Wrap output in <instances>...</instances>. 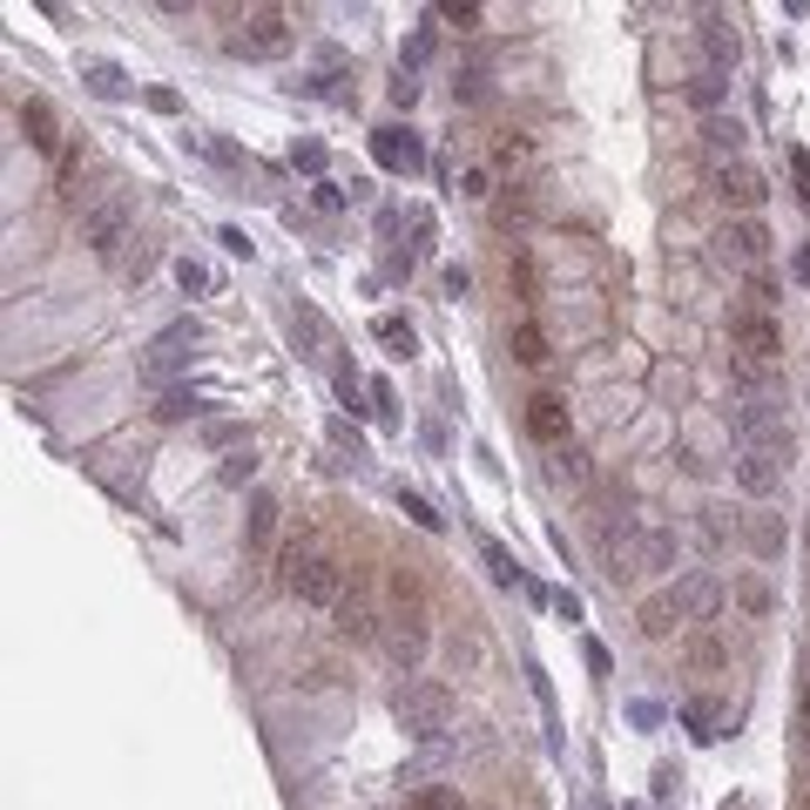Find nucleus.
Segmentation results:
<instances>
[{"instance_id":"1","label":"nucleus","mask_w":810,"mask_h":810,"mask_svg":"<svg viewBox=\"0 0 810 810\" xmlns=\"http://www.w3.org/2000/svg\"><path fill=\"white\" fill-rule=\"evenodd\" d=\"M716 601H722V581H716V575H702V567H689L682 581H669L662 595H648V601L635 608V621H641V635H648V641H662V635H676L682 621H709V615H716Z\"/></svg>"},{"instance_id":"2","label":"nucleus","mask_w":810,"mask_h":810,"mask_svg":"<svg viewBox=\"0 0 810 810\" xmlns=\"http://www.w3.org/2000/svg\"><path fill=\"white\" fill-rule=\"evenodd\" d=\"M676 567V534L669 527H628L608 540V581L615 588H635V581H656Z\"/></svg>"},{"instance_id":"3","label":"nucleus","mask_w":810,"mask_h":810,"mask_svg":"<svg viewBox=\"0 0 810 810\" xmlns=\"http://www.w3.org/2000/svg\"><path fill=\"white\" fill-rule=\"evenodd\" d=\"M277 581L304 601V608H338L345 601V567L332 560V554H324V547H284L277 554Z\"/></svg>"},{"instance_id":"4","label":"nucleus","mask_w":810,"mask_h":810,"mask_svg":"<svg viewBox=\"0 0 810 810\" xmlns=\"http://www.w3.org/2000/svg\"><path fill=\"white\" fill-rule=\"evenodd\" d=\"M392 716H398V729L405 737H419V743H433V737H446L453 729V716H459V696L446 689V682H398V696H392Z\"/></svg>"},{"instance_id":"5","label":"nucleus","mask_w":810,"mask_h":810,"mask_svg":"<svg viewBox=\"0 0 810 810\" xmlns=\"http://www.w3.org/2000/svg\"><path fill=\"white\" fill-rule=\"evenodd\" d=\"M291 41H297V28H291L284 8H251V14H236L230 34H223V48L243 54V61H277V54H291Z\"/></svg>"},{"instance_id":"6","label":"nucleus","mask_w":810,"mask_h":810,"mask_svg":"<svg viewBox=\"0 0 810 810\" xmlns=\"http://www.w3.org/2000/svg\"><path fill=\"white\" fill-rule=\"evenodd\" d=\"M709 257H716L722 271H750V277H757V271L770 264V230H763L757 216H729V223L709 236Z\"/></svg>"},{"instance_id":"7","label":"nucleus","mask_w":810,"mask_h":810,"mask_svg":"<svg viewBox=\"0 0 810 810\" xmlns=\"http://www.w3.org/2000/svg\"><path fill=\"white\" fill-rule=\"evenodd\" d=\"M378 648H385V662L413 676L426 662V648H433V628H426V608H392L385 628H378Z\"/></svg>"},{"instance_id":"8","label":"nucleus","mask_w":810,"mask_h":810,"mask_svg":"<svg viewBox=\"0 0 810 810\" xmlns=\"http://www.w3.org/2000/svg\"><path fill=\"white\" fill-rule=\"evenodd\" d=\"M129 216H135V196H129V190L102 196L95 210H81V243H89V251H102V257H122V243H135V236H129Z\"/></svg>"},{"instance_id":"9","label":"nucleus","mask_w":810,"mask_h":810,"mask_svg":"<svg viewBox=\"0 0 810 810\" xmlns=\"http://www.w3.org/2000/svg\"><path fill=\"white\" fill-rule=\"evenodd\" d=\"M709 190H716L722 210H737V216H750V210L770 196V183L750 170V162H716V170H709Z\"/></svg>"},{"instance_id":"10","label":"nucleus","mask_w":810,"mask_h":810,"mask_svg":"<svg viewBox=\"0 0 810 810\" xmlns=\"http://www.w3.org/2000/svg\"><path fill=\"white\" fill-rule=\"evenodd\" d=\"M737 439H743V453H777V459H790V433H783V413H777V405H737Z\"/></svg>"},{"instance_id":"11","label":"nucleus","mask_w":810,"mask_h":810,"mask_svg":"<svg viewBox=\"0 0 810 810\" xmlns=\"http://www.w3.org/2000/svg\"><path fill=\"white\" fill-rule=\"evenodd\" d=\"M729 338H737V352H743L750 365H770V358L783 352V332H777L770 311H743L737 324H729Z\"/></svg>"},{"instance_id":"12","label":"nucleus","mask_w":810,"mask_h":810,"mask_svg":"<svg viewBox=\"0 0 810 810\" xmlns=\"http://www.w3.org/2000/svg\"><path fill=\"white\" fill-rule=\"evenodd\" d=\"M372 162H378V170H392V176H405V170H419V162H426V149H419L413 129L385 122V129H372Z\"/></svg>"},{"instance_id":"13","label":"nucleus","mask_w":810,"mask_h":810,"mask_svg":"<svg viewBox=\"0 0 810 810\" xmlns=\"http://www.w3.org/2000/svg\"><path fill=\"white\" fill-rule=\"evenodd\" d=\"M527 439L547 446V453L567 446V398H560V392H534V398H527Z\"/></svg>"},{"instance_id":"14","label":"nucleus","mask_w":810,"mask_h":810,"mask_svg":"<svg viewBox=\"0 0 810 810\" xmlns=\"http://www.w3.org/2000/svg\"><path fill=\"white\" fill-rule=\"evenodd\" d=\"M729 473H737V486H743L750 500H770L777 486H783V459H777V453H743Z\"/></svg>"},{"instance_id":"15","label":"nucleus","mask_w":810,"mask_h":810,"mask_svg":"<svg viewBox=\"0 0 810 810\" xmlns=\"http://www.w3.org/2000/svg\"><path fill=\"white\" fill-rule=\"evenodd\" d=\"M696 48H702L709 74H716V68H729V61H737V48H743V41H737V28H729L722 14H709V21H702V34H696Z\"/></svg>"},{"instance_id":"16","label":"nucleus","mask_w":810,"mask_h":810,"mask_svg":"<svg viewBox=\"0 0 810 810\" xmlns=\"http://www.w3.org/2000/svg\"><path fill=\"white\" fill-rule=\"evenodd\" d=\"M21 135H28L41 155H61V122H54L48 102H21Z\"/></svg>"},{"instance_id":"17","label":"nucleus","mask_w":810,"mask_h":810,"mask_svg":"<svg viewBox=\"0 0 810 810\" xmlns=\"http://www.w3.org/2000/svg\"><path fill=\"white\" fill-rule=\"evenodd\" d=\"M291 338L304 345V358H332V324H324L311 304H297V311H291Z\"/></svg>"},{"instance_id":"18","label":"nucleus","mask_w":810,"mask_h":810,"mask_svg":"<svg viewBox=\"0 0 810 810\" xmlns=\"http://www.w3.org/2000/svg\"><path fill=\"white\" fill-rule=\"evenodd\" d=\"M507 352H514V365H527V372H540V365L554 358V352H547V332H540L534 317H520L514 332H507Z\"/></svg>"},{"instance_id":"19","label":"nucleus","mask_w":810,"mask_h":810,"mask_svg":"<svg viewBox=\"0 0 810 810\" xmlns=\"http://www.w3.org/2000/svg\"><path fill=\"white\" fill-rule=\"evenodd\" d=\"M702 142H709L716 162H743V122L737 115H709L702 122Z\"/></svg>"},{"instance_id":"20","label":"nucleus","mask_w":810,"mask_h":810,"mask_svg":"<svg viewBox=\"0 0 810 810\" xmlns=\"http://www.w3.org/2000/svg\"><path fill=\"white\" fill-rule=\"evenodd\" d=\"M743 540H750V554L777 560V554H783V540H790V534H783V514H750V520H743Z\"/></svg>"},{"instance_id":"21","label":"nucleus","mask_w":810,"mask_h":810,"mask_svg":"<svg viewBox=\"0 0 810 810\" xmlns=\"http://www.w3.org/2000/svg\"><path fill=\"white\" fill-rule=\"evenodd\" d=\"M271 540H277V500H271V494H251V554L264 560Z\"/></svg>"},{"instance_id":"22","label":"nucleus","mask_w":810,"mask_h":810,"mask_svg":"<svg viewBox=\"0 0 810 810\" xmlns=\"http://www.w3.org/2000/svg\"><path fill=\"white\" fill-rule=\"evenodd\" d=\"M190 345H196V324H190V317H183V324H170V332L155 338V358H149V372H170V365H176Z\"/></svg>"},{"instance_id":"23","label":"nucleus","mask_w":810,"mask_h":810,"mask_svg":"<svg viewBox=\"0 0 810 810\" xmlns=\"http://www.w3.org/2000/svg\"><path fill=\"white\" fill-rule=\"evenodd\" d=\"M372 332H378V345H392L398 358H413V345H419V338H413V324H405L398 311H378V317H372Z\"/></svg>"},{"instance_id":"24","label":"nucleus","mask_w":810,"mask_h":810,"mask_svg":"<svg viewBox=\"0 0 810 810\" xmlns=\"http://www.w3.org/2000/svg\"><path fill=\"white\" fill-rule=\"evenodd\" d=\"M682 656H689V669H696V676H716V669L729 662V648H722V635H696Z\"/></svg>"},{"instance_id":"25","label":"nucleus","mask_w":810,"mask_h":810,"mask_svg":"<svg viewBox=\"0 0 810 810\" xmlns=\"http://www.w3.org/2000/svg\"><path fill=\"white\" fill-rule=\"evenodd\" d=\"M405 810H459V790L453 783H419L413 797H405Z\"/></svg>"},{"instance_id":"26","label":"nucleus","mask_w":810,"mask_h":810,"mask_svg":"<svg viewBox=\"0 0 810 810\" xmlns=\"http://www.w3.org/2000/svg\"><path fill=\"white\" fill-rule=\"evenodd\" d=\"M554 479H560V486H581V479H588V453H581V446H560V453H554Z\"/></svg>"},{"instance_id":"27","label":"nucleus","mask_w":810,"mask_h":810,"mask_svg":"<svg viewBox=\"0 0 810 810\" xmlns=\"http://www.w3.org/2000/svg\"><path fill=\"white\" fill-rule=\"evenodd\" d=\"M89 89H95V95H109V102H115V95H122V89H129V74H122V68H109V61H89Z\"/></svg>"},{"instance_id":"28","label":"nucleus","mask_w":810,"mask_h":810,"mask_svg":"<svg viewBox=\"0 0 810 810\" xmlns=\"http://www.w3.org/2000/svg\"><path fill=\"white\" fill-rule=\"evenodd\" d=\"M486 567H494V581H500V588H514V581H520V560H514L500 540H486Z\"/></svg>"},{"instance_id":"29","label":"nucleus","mask_w":810,"mask_h":810,"mask_svg":"<svg viewBox=\"0 0 810 810\" xmlns=\"http://www.w3.org/2000/svg\"><path fill=\"white\" fill-rule=\"evenodd\" d=\"M507 284H514V297H534V257L527 251L507 257Z\"/></svg>"},{"instance_id":"30","label":"nucleus","mask_w":810,"mask_h":810,"mask_svg":"<svg viewBox=\"0 0 810 810\" xmlns=\"http://www.w3.org/2000/svg\"><path fill=\"white\" fill-rule=\"evenodd\" d=\"M190 413H196V398H190V392H170V398L155 405V419H162V426H176V419H190Z\"/></svg>"},{"instance_id":"31","label":"nucleus","mask_w":810,"mask_h":810,"mask_svg":"<svg viewBox=\"0 0 810 810\" xmlns=\"http://www.w3.org/2000/svg\"><path fill=\"white\" fill-rule=\"evenodd\" d=\"M149 271H155V251H149V243H135V251L122 257V277H129V284H142Z\"/></svg>"},{"instance_id":"32","label":"nucleus","mask_w":810,"mask_h":810,"mask_svg":"<svg viewBox=\"0 0 810 810\" xmlns=\"http://www.w3.org/2000/svg\"><path fill=\"white\" fill-rule=\"evenodd\" d=\"M737 601H743V615H763V608H770V588H763V581L750 575V581L737 588Z\"/></svg>"},{"instance_id":"33","label":"nucleus","mask_w":810,"mask_h":810,"mask_svg":"<svg viewBox=\"0 0 810 810\" xmlns=\"http://www.w3.org/2000/svg\"><path fill=\"white\" fill-rule=\"evenodd\" d=\"M716 95H722V74H696V81H689V102H696V109H709Z\"/></svg>"},{"instance_id":"34","label":"nucleus","mask_w":810,"mask_h":810,"mask_svg":"<svg viewBox=\"0 0 810 810\" xmlns=\"http://www.w3.org/2000/svg\"><path fill=\"white\" fill-rule=\"evenodd\" d=\"M176 284H183V291H210V271H203L196 257H183V264H176Z\"/></svg>"},{"instance_id":"35","label":"nucleus","mask_w":810,"mask_h":810,"mask_svg":"<svg viewBox=\"0 0 810 810\" xmlns=\"http://www.w3.org/2000/svg\"><path fill=\"white\" fill-rule=\"evenodd\" d=\"M453 95H459V102H479V95H486V74H479V68H466V74L453 81Z\"/></svg>"},{"instance_id":"36","label":"nucleus","mask_w":810,"mask_h":810,"mask_svg":"<svg viewBox=\"0 0 810 810\" xmlns=\"http://www.w3.org/2000/svg\"><path fill=\"white\" fill-rule=\"evenodd\" d=\"M257 473V459H251V446H236L230 459H223V479H251Z\"/></svg>"},{"instance_id":"37","label":"nucleus","mask_w":810,"mask_h":810,"mask_svg":"<svg viewBox=\"0 0 810 810\" xmlns=\"http://www.w3.org/2000/svg\"><path fill=\"white\" fill-rule=\"evenodd\" d=\"M142 102H149V109H155V115H176V109H183V95H176V89H149V95H142Z\"/></svg>"},{"instance_id":"38","label":"nucleus","mask_w":810,"mask_h":810,"mask_svg":"<svg viewBox=\"0 0 810 810\" xmlns=\"http://www.w3.org/2000/svg\"><path fill=\"white\" fill-rule=\"evenodd\" d=\"M433 41H439V34H433V28H419V34H413V48H405V68H419V61L433 54Z\"/></svg>"},{"instance_id":"39","label":"nucleus","mask_w":810,"mask_h":810,"mask_svg":"<svg viewBox=\"0 0 810 810\" xmlns=\"http://www.w3.org/2000/svg\"><path fill=\"white\" fill-rule=\"evenodd\" d=\"M311 203H317V210H345V190H338V183H317Z\"/></svg>"},{"instance_id":"40","label":"nucleus","mask_w":810,"mask_h":810,"mask_svg":"<svg viewBox=\"0 0 810 810\" xmlns=\"http://www.w3.org/2000/svg\"><path fill=\"white\" fill-rule=\"evenodd\" d=\"M392 102H398V109H413V102H419V81H413V74H398V81H392Z\"/></svg>"},{"instance_id":"41","label":"nucleus","mask_w":810,"mask_h":810,"mask_svg":"<svg viewBox=\"0 0 810 810\" xmlns=\"http://www.w3.org/2000/svg\"><path fill=\"white\" fill-rule=\"evenodd\" d=\"M398 500H405V514H413V520H419V527H439V514H433V507H426V500H419V494H398Z\"/></svg>"},{"instance_id":"42","label":"nucleus","mask_w":810,"mask_h":810,"mask_svg":"<svg viewBox=\"0 0 810 810\" xmlns=\"http://www.w3.org/2000/svg\"><path fill=\"white\" fill-rule=\"evenodd\" d=\"M702 534H709V540H729V520H722V507H702Z\"/></svg>"},{"instance_id":"43","label":"nucleus","mask_w":810,"mask_h":810,"mask_svg":"<svg viewBox=\"0 0 810 810\" xmlns=\"http://www.w3.org/2000/svg\"><path fill=\"white\" fill-rule=\"evenodd\" d=\"M466 284H473V277H466V264H446V291H453V297H466Z\"/></svg>"},{"instance_id":"44","label":"nucleus","mask_w":810,"mask_h":810,"mask_svg":"<svg viewBox=\"0 0 810 810\" xmlns=\"http://www.w3.org/2000/svg\"><path fill=\"white\" fill-rule=\"evenodd\" d=\"M628 810H641V803H628Z\"/></svg>"}]
</instances>
